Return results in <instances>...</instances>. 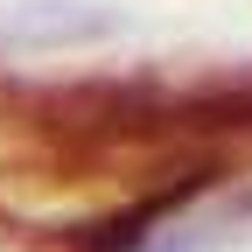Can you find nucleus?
<instances>
[{"mask_svg":"<svg viewBox=\"0 0 252 252\" xmlns=\"http://www.w3.org/2000/svg\"><path fill=\"white\" fill-rule=\"evenodd\" d=\"M210 182H217V161H196L182 182H161V189H147L140 203L105 210V217H91V224H77V231H70V252H147V245H154V224L182 217Z\"/></svg>","mask_w":252,"mask_h":252,"instance_id":"nucleus-1","label":"nucleus"},{"mask_svg":"<svg viewBox=\"0 0 252 252\" xmlns=\"http://www.w3.org/2000/svg\"><path fill=\"white\" fill-rule=\"evenodd\" d=\"M119 28H126V14L98 7V0H28V7H7V21H0V56L105 42V35H119Z\"/></svg>","mask_w":252,"mask_h":252,"instance_id":"nucleus-2","label":"nucleus"}]
</instances>
